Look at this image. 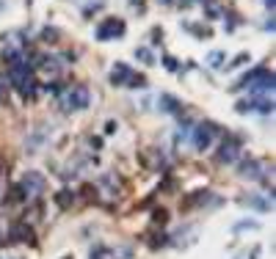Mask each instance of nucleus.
<instances>
[{
  "instance_id": "nucleus-10",
  "label": "nucleus",
  "mask_w": 276,
  "mask_h": 259,
  "mask_svg": "<svg viewBox=\"0 0 276 259\" xmlns=\"http://www.w3.org/2000/svg\"><path fill=\"white\" fill-rule=\"evenodd\" d=\"M72 202H75V193H72V190H58V193H56V204H58L61 210L72 207Z\"/></svg>"
},
{
  "instance_id": "nucleus-6",
  "label": "nucleus",
  "mask_w": 276,
  "mask_h": 259,
  "mask_svg": "<svg viewBox=\"0 0 276 259\" xmlns=\"http://www.w3.org/2000/svg\"><path fill=\"white\" fill-rule=\"evenodd\" d=\"M240 157V141L238 138H224L218 149V163H235Z\"/></svg>"
},
{
  "instance_id": "nucleus-13",
  "label": "nucleus",
  "mask_w": 276,
  "mask_h": 259,
  "mask_svg": "<svg viewBox=\"0 0 276 259\" xmlns=\"http://www.w3.org/2000/svg\"><path fill=\"white\" fill-rule=\"evenodd\" d=\"M160 102H163V110H177V99H174V97H169V94H163V97H160Z\"/></svg>"
},
{
  "instance_id": "nucleus-11",
  "label": "nucleus",
  "mask_w": 276,
  "mask_h": 259,
  "mask_svg": "<svg viewBox=\"0 0 276 259\" xmlns=\"http://www.w3.org/2000/svg\"><path fill=\"white\" fill-rule=\"evenodd\" d=\"M111 259H133V248H130V245L114 248V251H111Z\"/></svg>"
},
{
  "instance_id": "nucleus-23",
  "label": "nucleus",
  "mask_w": 276,
  "mask_h": 259,
  "mask_svg": "<svg viewBox=\"0 0 276 259\" xmlns=\"http://www.w3.org/2000/svg\"><path fill=\"white\" fill-rule=\"evenodd\" d=\"M157 3H163V6H169V3H172V0H157Z\"/></svg>"
},
{
  "instance_id": "nucleus-5",
  "label": "nucleus",
  "mask_w": 276,
  "mask_h": 259,
  "mask_svg": "<svg viewBox=\"0 0 276 259\" xmlns=\"http://www.w3.org/2000/svg\"><path fill=\"white\" fill-rule=\"evenodd\" d=\"M22 193H25V199L28 196H39V193H44V176L39 174V171H28L25 176H22Z\"/></svg>"
},
{
  "instance_id": "nucleus-19",
  "label": "nucleus",
  "mask_w": 276,
  "mask_h": 259,
  "mask_svg": "<svg viewBox=\"0 0 276 259\" xmlns=\"http://www.w3.org/2000/svg\"><path fill=\"white\" fill-rule=\"evenodd\" d=\"M56 36H58V31H52V28H47V31L42 33V39H44V42H56Z\"/></svg>"
},
{
  "instance_id": "nucleus-1",
  "label": "nucleus",
  "mask_w": 276,
  "mask_h": 259,
  "mask_svg": "<svg viewBox=\"0 0 276 259\" xmlns=\"http://www.w3.org/2000/svg\"><path fill=\"white\" fill-rule=\"evenodd\" d=\"M240 86L251 88L254 94H271L273 91V72H268L265 67H260L251 75H246V78L240 80Z\"/></svg>"
},
{
  "instance_id": "nucleus-4",
  "label": "nucleus",
  "mask_w": 276,
  "mask_h": 259,
  "mask_svg": "<svg viewBox=\"0 0 276 259\" xmlns=\"http://www.w3.org/2000/svg\"><path fill=\"white\" fill-rule=\"evenodd\" d=\"M122 33H125V22H122V20H116V17L105 20L102 25L97 28V39H99V42H111V39L122 36Z\"/></svg>"
},
{
  "instance_id": "nucleus-18",
  "label": "nucleus",
  "mask_w": 276,
  "mask_h": 259,
  "mask_svg": "<svg viewBox=\"0 0 276 259\" xmlns=\"http://www.w3.org/2000/svg\"><path fill=\"white\" fill-rule=\"evenodd\" d=\"M152 218H155V223H163V221L169 218V213H166V210H155V213H152Z\"/></svg>"
},
{
  "instance_id": "nucleus-7",
  "label": "nucleus",
  "mask_w": 276,
  "mask_h": 259,
  "mask_svg": "<svg viewBox=\"0 0 276 259\" xmlns=\"http://www.w3.org/2000/svg\"><path fill=\"white\" fill-rule=\"evenodd\" d=\"M130 78H133V72H130L127 63H116V67L111 69V83H114V86H127V83H130Z\"/></svg>"
},
{
  "instance_id": "nucleus-12",
  "label": "nucleus",
  "mask_w": 276,
  "mask_h": 259,
  "mask_svg": "<svg viewBox=\"0 0 276 259\" xmlns=\"http://www.w3.org/2000/svg\"><path fill=\"white\" fill-rule=\"evenodd\" d=\"M207 199H210V190H196V196H191V199H188V207H193V204H202V202H207Z\"/></svg>"
},
{
  "instance_id": "nucleus-8",
  "label": "nucleus",
  "mask_w": 276,
  "mask_h": 259,
  "mask_svg": "<svg viewBox=\"0 0 276 259\" xmlns=\"http://www.w3.org/2000/svg\"><path fill=\"white\" fill-rule=\"evenodd\" d=\"M240 176H243V179H260V163L257 160H246L243 166H240Z\"/></svg>"
},
{
  "instance_id": "nucleus-21",
  "label": "nucleus",
  "mask_w": 276,
  "mask_h": 259,
  "mask_svg": "<svg viewBox=\"0 0 276 259\" xmlns=\"http://www.w3.org/2000/svg\"><path fill=\"white\" fill-rule=\"evenodd\" d=\"M0 174H6V163L3 160H0Z\"/></svg>"
},
{
  "instance_id": "nucleus-16",
  "label": "nucleus",
  "mask_w": 276,
  "mask_h": 259,
  "mask_svg": "<svg viewBox=\"0 0 276 259\" xmlns=\"http://www.w3.org/2000/svg\"><path fill=\"white\" fill-rule=\"evenodd\" d=\"M136 58H141L144 63H152V52L146 50V47H141V50H136Z\"/></svg>"
},
{
  "instance_id": "nucleus-15",
  "label": "nucleus",
  "mask_w": 276,
  "mask_h": 259,
  "mask_svg": "<svg viewBox=\"0 0 276 259\" xmlns=\"http://www.w3.org/2000/svg\"><path fill=\"white\" fill-rule=\"evenodd\" d=\"M127 86H133V88H144V86H146V78H144V75H133Z\"/></svg>"
},
{
  "instance_id": "nucleus-9",
  "label": "nucleus",
  "mask_w": 276,
  "mask_h": 259,
  "mask_svg": "<svg viewBox=\"0 0 276 259\" xmlns=\"http://www.w3.org/2000/svg\"><path fill=\"white\" fill-rule=\"evenodd\" d=\"M11 237H14V240H28V243H33V229L25 226V223H14V226H11Z\"/></svg>"
},
{
  "instance_id": "nucleus-14",
  "label": "nucleus",
  "mask_w": 276,
  "mask_h": 259,
  "mask_svg": "<svg viewBox=\"0 0 276 259\" xmlns=\"http://www.w3.org/2000/svg\"><path fill=\"white\" fill-rule=\"evenodd\" d=\"M221 61H224V52H210V55H207L210 67H221Z\"/></svg>"
},
{
  "instance_id": "nucleus-3",
  "label": "nucleus",
  "mask_w": 276,
  "mask_h": 259,
  "mask_svg": "<svg viewBox=\"0 0 276 259\" xmlns=\"http://www.w3.org/2000/svg\"><path fill=\"white\" fill-rule=\"evenodd\" d=\"M215 124H210V121H202V124L193 127V146H196L199 152H204L210 144H213V135H215Z\"/></svg>"
},
{
  "instance_id": "nucleus-17",
  "label": "nucleus",
  "mask_w": 276,
  "mask_h": 259,
  "mask_svg": "<svg viewBox=\"0 0 276 259\" xmlns=\"http://www.w3.org/2000/svg\"><path fill=\"white\" fill-rule=\"evenodd\" d=\"M108 256H111V251H108V248H102V245L91 251V259H108Z\"/></svg>"
},
{
  "instance_id": "nucleus-22",
  "label": "nucleus",
  "mask_w": 276,
  "mask_h": 259,
  "mask_svg": "<svg viewBox=\"0 0 276 259\" xmlns=\"http://www.w3.org/2000/svg\"><path fill=\"white\" fill-rule=\"evenodd\" d=\"M265 6H268V9H273V0H265Z\"/></svg>"
},
{
  "instance_id": "nucleus-2",
  "label": "nucleus",
  "mask_w": 276,
  "mask_h": 259,
  "mask_svg": "<svg viewBox=\"0 0 276 259\" xmlns=\"http://www.w3.org/2000/svg\"><path fill=\"white\" fill-rule=\"evenodd\" d=\"M64 110H83L89 105V88L86 86H72L67 94L61 97Z\"/></svg>"
},
{
  "instance_id": "nucleus-20",
  "label": "nucleus",
  "mask_w": 276,
  "mask_h": 259,
  "mask_svg": "<svg viewBox=\"0 0 276 259\" xmlns=\"http://www.w3.org/2000/svg\"><path fill=\"white\" fill-rule=\"evenodd\" d=\"M163 63H166V69H177V63H174V58H172V55L163 58Z\"/></svg>"
}]
</instances>
